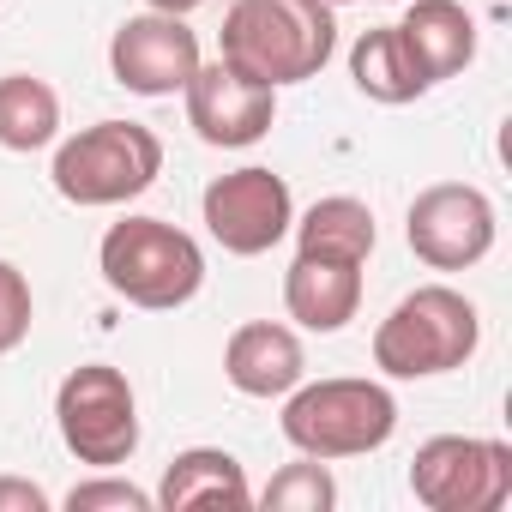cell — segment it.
Here are the masks:
<instances>
[{
    "mask_svg": "<svg viewBox=\"0 0 512 512\" xmlns=\"http://www.w3.org/2000/svg\"><path fill=\"white\" fill-rule=\"evenodd\" d=\"M338 7L326 0H235L223 13V67L272 91L320 79L338 49Z\"/></svg>",
    "mask_w": 512,
    "mask_h": 512,
    "instance_id": "cell-1",
    "label": "cell"
},
{
    "mask_svg": "<svg viewBox=\"0 0 512 512\" xmlns=\"http://www.w3.org/2000/svg\"><path fill=\"white\" fill-rule=\"evenodd\" d=\"M97 272L121 302H133L145 314H175L205 284V253L187 229H175L163 217H121V223H109V235L97 247Z\"/></svg>",
    "mask_w": 512,
    "mask_h": 512,
    "instance_id": "cell-2",
    "label": "cell"
},
{
    "mask_svg": "<svg viewBox=\"0 0 512 512\" xmlns=\"http://www.w3.org/2000/svg\"><path fill=\"white\" fill-rule=\"evenodd\" d=\"M284 440L302 458H368L398 434V398L380 380L332 374V380H302L284 392Z\"/></svg>",
    "mask_w": 512,
    "mask_h": 512,
    "instance_id": "cell-3",
    "label": "cell"
},
{
    "mask_svg": "<svg viewBox=\"0 0 512 512\" xmlns=\"http://www.w3.org/2000/svg\"><path fill=\"white\" fill-rule=\"evenodd\" d=\"M476 344H482L476 302L458 296L452 284H422L374 326V368L386 380H434L464 368Z\"/></svg>",
    "mask_w": 512,
    "mask_h": 512,
    "instance_id": "cell-4",
    "label": "cell"
},
{
    "mask_svg": "<svg viewBox=\"0 0 512 512\" xmlns=\"http://www.w3.org/2000/svg\"><path fill=\"white\" fill-rule=\"evenodd\" d=\"M49 175L67 205H85V211L127 205L163 175V139L139 121H97L85 133L61 139Z\"/></svg>",
    "mask_w": 512,
    "mask_h": 512,
    "instance_id": "cell-5",
    "label": "cell"
},
{
    "mask_svg": "<svg viewBox=\"0 0 512 512\" xmlns=\"http://www.w3.org/2000/svg\"><path fill=\"white\" fill-rule=\"evenodd\" d=\"M55 428L79 464H91V470L127 464L139 452V398H133L127 374L109 362L73 368L55 392Z\"/></svg>",
    "mask_w": 512,
    "mask_h": 512,
    "instance_id": "cell-6",
    "label": "cell"
},
{
    "mask_svg": "<svg viewBox=\"0 0 512 512\" xmlns=\"http://www.w3.org/2000/svg\"><path fill=\"white\" fill-rule=\"evenodd\" d=\"M410 494L428 512H500L512 500V446L488 434H434L410 458Z\"/></svg>",
    "mask_w": 512,
    "mask_h": 512,
    "instance_id": "cell-7",
    "label": "cell"
},
{
    "mask_svg": "<svg viewBox=\"0 0 512 512\" xmlns=\"http://www.w3.org/2000/svg\"><path fill=\"white\" fill-rule=\"evenodd\" d=\"M494 199L470 181H434L410 199L404 241L428 272H470L494 253Z\"/></svg>",
    "mask_w": 512,
    "mask_h": 512,
    "instance_id": "cell-8",
    "label": "cell"
},
{
    "mask_svg": "<svg viewBox=\"0 0 512 512\" xmlns=\"http://www.w3.org/2000/svg\"><path fill=\"white\" fill-rule=\"evenodd\" d=\"M199 217L211 229V241L223 253H235V260H260V253H272L290 223H296V199H290V181L247 163V169H229L205 187L199 199Z\"/></svg>",
    "mask_w": 512,
    "mask_h": 512,
    "instance_id": "cell-9",
    "label": "cell"
},
{
    "mask_svg": "<svg viewBox=\"0 0 512 512\" xmlns=\"http://www.w3.org/2000/svg\"><path fill=\"white\" fill-rule=\"evenodd\" d=\"M109 73L133 97H175L199 73V37L175 13H133L109 37Z\"/></svg>",
    "mask_w": 512,
    "mask_h": 512,
    "instance_id": "cell-10",
    "label": "cell"
},
{
    "mask_svg": "<svg viewBox=\"0 0 512 512\" xmlns=\"http://www.w3.org/2000/svg\"><path fill=\"white\" fill-rule=\"evenodd\" d=\"M187 127L217 145V151H241V145H260L278 121V91L260 85V79H247L223 61H199V73L187 79Z\"/></svg>",
    "mask_w": 512,
    "mask_h": 512,
    "instance_id": "cell-11",
    "label": "cell"
},
{
    "mask_svg": "<svg viewBox=\"0 0 512 512\" xmlns=\"http://www.w3.org/2000/svg\"><path fill=\"white\" fill-rule=\"evenodd\" d=\"M223 380L241 398H284L308 380V350L278 320H247L223 344Z\"/></svg>",
    "mask_w": 512,
    "mask_h": 512,
    "instance_id": "cell-12",
    "label": "cell"
},
{
    "mask_svg": "<svg viewBox=\"0 0 512 512\" xmlns=\"http://www.w3.org/2000/svg\"><path fill=\"white\" fill-rule=\"evenodd\" d=\"M284 308L308 332H344L362 308V266L332 253H296L284 272Z\"/></svg>",
    "mask_w": 512,
    "mask_h": 512,
    "instance_id": "cell-13",
    "label": "cell"
},
{
    "mask_svg": "<svg viewBox=\"0 0 512 512\" xmlns=\"http://www.w3.org/2000/svg\"><path fill=\"white\" fill-rule=\"evenodd\" d=\"M398 31H404L416 67L428 73V85H440V79H452L476 61V19L458 0H410Z\"/></svg>",
    "mask_w": 512,
    "mask_h": 512,
    "instance_id": "cell-14",
    "label": "cell"
},
{
    "mask_svg": "<svg viewBox=\"0 0 512 512\" xmlns=\"http://www.w3.org/2000/svg\"><path fill=\"white\" fill-rule=\"evenodd\" d=\"M151 500L169 506V512H187V506H253V488H247V470H241L235 452H223V446H187L163 470V482H157Z\"/></svg>",
    "mask_w": 512,
    "mask_h": 512,
    "instance_id": "cell-15",
    "label": "cell"
},
{
    "mask_svg": "<svg viewBox=\"0 0 512 512\" xmlns=\"http://www.w3.org/2000/svg\"><path fill=\"white\" fill-rule=\"evenodd\" d=\"M350 79H356V91H362L368 103H386V109L416 103L422 91H434L428 73L416 67V55H410V43H404L398 25H380V31H362V37H356V49H350Z\"/></svg>",
    "mask_w": 512,
    "mask_h": 512,
    "instance_id": "cell-16",
    "label": "cell"
},
{
    "mask_svg": "<svg viewBox=\"0 0 512 512\" xmlns=\"http://www.w3.org/2000/svg\"><path fill=\"white\" fill-rule=\"evenodd\" d=\"M290 229H296V253H332V260H356V266H368V253H374V241H380L374 211H368L362 199H350V193L314 199L308 217L290 223Z\"/></svg>",
    "mask_w": 512,
    "mask_h": 512,
    "instance_id": "cell-17",
    "label": "cell"
},
{
    "mask_svg": "<svg viewBox=\"0 0 512 512\" xmlns=\"http://www.w3.org/2000/svg\"><path fill=\"white\" fill-rule=\"evenodd\" d=\"M61 133V97L49 79H31V73H7L0 79V151H43L55 145Z\"/></svg>",
    "mask_w": 512,
    "mask_h": 512,
    "instance_id": "cell-18",
    "label": "cell"
},
{
    "mask_svg": "<svg viewBox=\"0 0 512 512\" xmlns=\"http://www.w3.org/2000/svg\"><path fill=\"white\" fill-rule=\"evenodd\" d=\"M266 512H332L338 506V482L326 470V458H302V464H284L266 494H260Z\"/></svg>",
    "mask_w": 512,
    "mask_h": 512,
    "instance_id": "cell-19",
    "label": "cell"
},
{
    "mask_svg": "<svg viewBox=\"0 0 512 512\" xmlns=\"http://www.w3.org/2000/svg\"><path fill=\"white\" fill-rule=\"evenodd\" d=\"M31 320H37V302H31L25 272L13 260H0V356H13L31 338Z\"/></svg>",
    "mask_w": 512,
    "mask_h": 512,
    "instance_id": "cell-20",
    "label": "cell"
},
{
    "mask_svg": "<svg viewBox=\"0 0 512 512\" xmlns=\"http://www.w3.org/2000/svg\"><path fill=\"white\" fill-rule=\"evenodd\" d=\"M157 500L145 494V488H133V482H121V476H97V482H79L73 494H67V512H151Z\"/></svg>",
    "mask_w": 512,
    "mask_h": 512,
    "instance_id": "cell-21",
    "label": "cell"
},
{
    "mask_svg": "<svg viewBox=\"0 0 512 512\" xmlns=\"http://www.w3.org/2000/svg\"><path fill=\"white\" fill-rule=\"evenodd\" d=\"M0 512H49V494L25 476H0Z\"/></svg>",
    "mask_w": 512,
    "mask_h": 512,
    "instance_id": "cell-22",
    "label": "cell"
},
{
    "mask_svg": "<svg viewBox=\"0 0 512 512\" xmlns=\"http://www.w3.org/2000/svg\"><path fill=\"white\" fill-rule=\"evenodd\" d=\"M199 7H205V0H145V13H175V19H187Z\"/></svg>",
    "mask_w": 512,
    "mask_h": 512,
    "instance_id": "cell-23",
    "label": "cell"
},
{
    "mask_svg": "<svg viewBox=\"0 0 512 512\" xmlns=\"http://www.w3.org/2000/svg\"><path fill=\"white\" fill-rule=\"evenodd\" d=\"M326 7H350V0H326Z\"/></svg>",
    "mask_w": 512,
    "mask_h": 512,
    "instance_id": "cell-24",
    "label": "cell"
},
{
    "mask_svg": "<svg viewBox=\"0 0 512 512\" xmlns=\"http://www.w3.org/2000/svg\"><path fill=\"white\" fill-rule=\"evenodd\" d=\"M380 7H392V0H380Z\"/></svg>",
    "mask_w": 512,
    "mask_h": 512,
    "instance_id": "cell-25",
    "label": "cell"
}]
</instances>
